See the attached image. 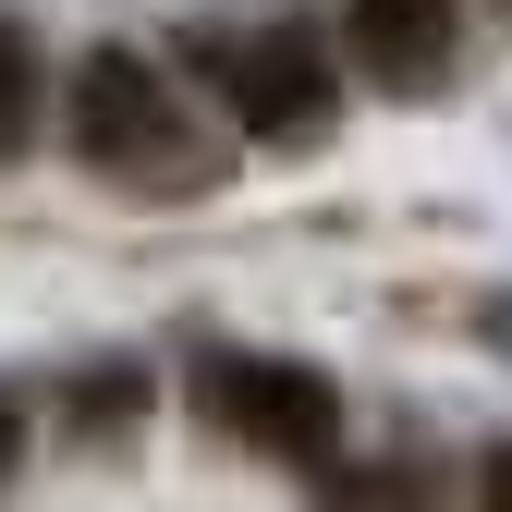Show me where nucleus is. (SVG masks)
Here are the masks:
<instances>
[{"label": "nucleus", "mask_w": 512, "mask_h": 512, "mask_svg": "<svg viewBox=\"0 0 512 512\" xmlns=\"http://www.w3.org/2000/svg\"><path fill=\"white\" fill-rule=\"evenodd\" d=\"M74 147L110 183H135V196H208V183L232 171L220 122L183 110V86L159 74L147 49H86V74H74Z\"/></svg>", "instance_id": "1"}, {"label": "nucleus", "mask_w": 512, "mask_h": 512, "mask_svg": "<svg viewBox=\"0 0 512 512\" xmlns=\"http://www.w3.org/2000/svg\"><path fill=\"white\" fill-rule=\"evenodd\" d=\"M171 49H183V74L232 110V135H256V147H317L330 135V37L305 13H232V25L196 13Z\"/></svg>", "instance_id": "2"}, {"label": "nucleus", "mask_w": 512, "mask_h": 512, "mask_svg": "<svg viewBox=\"0 0 512 512\" xmlns=\"http://www.w3.org/2000/svg\"><path fill=\"white\" fill-rule=\"evenodd\" d=\"M196 415L220 439H244V452H269V464H317L342 439V391L317 366H293V354H208L196 366Z\"/></svg>", "instance_id": "3"}, {"label": "nucleus", "mask_w": 512, "mask_h": 512, "mask_svg": "<svg viewBox=\"0 0 512 512\" xmlns=\"http://www.w3.org/2000/svg\"><path fill=\"white\" fill-rule=\"evenodd\" d=\"M354 49H366V74L378 86H439L464 61V13L452 0H354Z\"/></svg>", "instance_id": "4"}, {"label": "nucleus", "mask_w": 512, "mask_h": 512, "mask_svg": "<svg viewBox=\"0 0 512 512\" xmlns=\"http://www.w3.org/2000/svg\"><path fill=\"white\" fill-rule=\"evenodd\" d=\"M25 122H37V49H25L13 13H0V147H25Z\"/></svg>", "instance_id": "5"}, {"label": "nucleus", "mask_w": 512, "mask_h": 512, "mask_svg": "<svg viewBox=\"0 0 512 512\" xmlns=\"http://www.w3.org/2000/svg\"><path fill=\"white\" fill-rule=\"evenodd\" d=\"M317 512H415V464H354Z\"/></svg>", "instance_id": "6"}, {"label": "nucleus", "mask_w": 512, "mask_h": 512, "mask_svg": "<svg viewBox=\"0 0 512 512\" xmlns=\"http://www.w3.org/2000/svg\"><path fill=\"white\" fill-rule=\"evenodd\" d=\"M476 330H488V342L512 354V293H500V305H476Z\"/></svg>", "instance_id": "7"}, {"label": "nucleus", "mask_w": 512, "mask_h": 512, "mask_svg": "<svg viewBox=\"0 0 512 512\" xmlns=\"http://www.w3.org/2000/svg\"><path fill=\"white\" fill-rule=\"evenodd\" d=\"M13 452H25V415H13V403H0V476H13Z\"/></svg>", "instance_id": "8"}]
</instances>
